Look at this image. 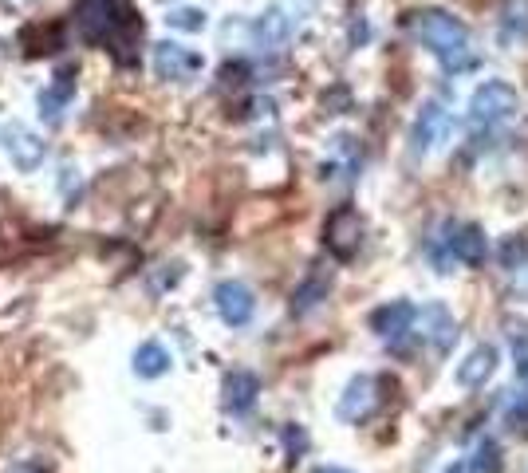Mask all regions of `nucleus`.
<instances>
[{
    "label": "nucleus",
    "mask_w": 528,
    "mask_h": 473,
    "mask_svg": "<svg viewBox=\"0 0 528 473\" xmlns=\"http://www.w3.org/2000/svg\"><path fill=\"white\" fill-rule=\"evenodd\" d=\"M406 28H410V36H414L422 48H430V52L438 56V64L450 71V75L473 68L469 32H465V24L458 16H450V12H442V8H422V12H410V16H406Z\"/></svg>",
    "instance_id": "f257e3e1"
},
{
    "label": "nucleus",
    "mask_w": 528,
    "mask_h": 473,
    "mask_svg": "<svg viewBox=\"0 0 528 473\" xmlns=\"http://www.w3.org/2000/svg\"><path fill=\"white\" fill-rule=\"evenodd\" d=\"M517 107H521L517 87H509L505 79H489V83H481V87L473 91V99H469V127H473V131H493V127H501L505 119H513Z\"/></svg>",
    "instance_id": "f03ea898"
},
{
    "label": "nucleus",
    "mask_w": 528,
    "mask_h": 473,
    "mask_svg": "<svg viewBox=\"0 0 528 473\" xmlns=\"http://www.w3.org/2000/svg\"><path fill=\"white\" fill-rule=\"evenodd\" d=\"M308 8H312V0H276L261 20L253 24V40H257V48H264V52L284 48V44L292 40V32L300 28V20H304Z\"/></svg>",
    "instance_id": "7ed1b4c3"
},
{
    "label": "nucleus",
    "mask_w": 528,
    "mask_h": 473,
    "mask_svg": "<svg viewBox=\"0 0 528 473\" xmlns=\"http://www.w3.org/2000/svg\"><path fill=\"white\" fill-rule=\"evenodd\" d=\"M0 146H4V154L12 158V166H16L20 174L40 170L44 158H48V142L36 135L28 123H4V127H0Z\"/></svg>",
    "instance_id": "20e7f679"
},
{
    "label": "nucleus",
    "mask_w": 528,
    "mask_h": 473,
    "mask_svg": "<svg viewBox=\"0 0 528 473\" xmlns=\"http://www.w3.org/2000/svg\"><path fill=\"white\" fill-rule=\"evenodd\" d=\"M442 257H438V269L450 272L454 261H462V265H481L485 261V253H489V241H485V233L477 229V225H446L442 229Z\"/></svg>",
    "instance_id": "39448f33"
},
{
    "label": "nucleus",
    "mask_w": 528,
    "mask_h": 473,
    "mask_svg": "<svg viewBox=\"0 0 528 473\" xmlns=\"http://www.w3.org/2000/svg\"><path fill=\"white\" fill-rule=\"evenodd\" d=\"M123 8L115 0H83L79 4V32L91 44H115L123 32Z\"/></svg>",
    "instance_id": "423d86ee"
},
{
    "label": "nucleus",
    "mask_w": 528,
    "mask_h": 473,
    "mask_svg": "<svg viewBox=\"0 0 528 473\" xmlns=\"http://www.w3.org/2000/svg\"><path fill=\"white\" fill-rule=\"evenodd\" d=\"M324 241H328V249L339 257V261L355 257L359 245H363V217H359L351 205L335 209V213L328 217V225H324Z\"/></svg>",
    "instance_id": "0eeeda50"
},
{
    "label": "nucleus",
    "mask_w": 528,
    "mask_h": 473,
    "mask_svg": "<svg viewBox=\"0 0 528 473\" xmlns=\"http://www.w3.org/2000/svg\"><path fill=\"white\" fill-rule=\"evenodd\" d=\"M150 64H154V75H158V79L182 83V79H190V75H198L201 71V56L198 52H190V48H182V44H174V40H162V44H154Z\"/></svg>",
    "instance_id": "6e6552de"
},
{
    "label": "nucleus",
    "mask_w": 528,
    "mask_h": 473,
    "mask_svg": "<svg viewBox=\"0 0 528 473\" xmlns=\"http://www.w3.org/2000/svg\"><path fill=\"white\" fill-rule=\"evenodd\" d=\"M213 304H217V316L229 328H245L253 320V312H257V300H253L249 284H241V280H221L213 288Z\"/></svg>",
    "instance_id": "1a4fd4ad"
},
{
    "label": "nucleus",
    "mask_w": 528,
    "mask_h": 473,
    "mask_svg": "<svg viewBox=\"0 0 528 473\" xmlns=\"http://www.w3.org/2000/svg\"><path fill=\"white\" fill-rule=\"evenodd\" d=\"M414 320H418V308H414V304L391 300V304H383V308L371 316V328H375V336L383 339V343L402 347V339L414 332Z\"/></svg>",
    "instance_id": "9d476101"
},
{
    "label": "nucleus",
    "mask_w": 528,
    "mask_h": 473,
    "mask_svg": "<svg viewBox=\"0 0 528 473\" xmlns=\"http://www.w3.org/2000/svg\"><path fill=\"white\" fill-rule=\"evenodd\" d=\"M422 332L418 336L426 339L434 351H450L454 343H458V320L450 316V308L446 304H426L422 312H418V320H414Z\"/></svg>",
    "instance_id": "9b49d317"
},
{
    "label": "nucleus",
    "mask_w": 528,
    "mask_h": 473,
    "mask_svg": "<svg viewBox=\"0 0 528 473\" xmlns=\"http://www.w3.org/2000/svg\"><path fill=\"white\" fill-rule=\"evenodd\" d=\"M446 135H450V115H446V107H442V103H426L422 115L414 119V131H410L414 154H430L438 142H446Z\"/></svg>",
    "instance_id": "f8f14e48"
},
{
    "label": "nucleus",
    "mask_w": 528,
    "mask_h": 473,
    "mask_svg": "<svg viewBox=\"0 0 528 473\" xmlns=\"http://www.w3.org/2000/svg\"><path fill=\"white\" fill-rule=\"evenodd\" d=\"M371 410H375V379H371V375H355V379L347 383L339 406H335V414H339L343 422H359V418H367Z\"/></svg>",
    "instance_id": "ddd939ff"
},
{
    "label": "nucleus",
    "mask_w": 528,
    "mask_h": 473,
    "mask_svg": "<svg viewBox=\"0 0 528 473\" xmlns=\"http://www.w3.org/2000/svg\"><path fill=\"white\" fill-rule=\"evenodd\" d=\"M221 395H225V410L249 414V410L257 406V395H261V379H257L253 371H229Z\"/></svg>",
    "instance_id": "4468645a"
},
{
    "label": "nucleus",
    "mask_w": 528,
    "mask_h": 473,
    "mask_svg": "<svg viewBox=\"0 0 528 473\" xmlns=\"http://www.w3.org/2000/svg\"><path fill=\"white\" fill-rule=\"evenodd\" d=\"M331 292V269H312L308 272V280L296 288V296H292V312L296 316H304V312H312L316 304H324Z\"/></svg>",
    "instance_id": "2eb2a0df"
},
{
    "label": "nucleus",
    "mask_w": 528,
    "mask_h": 473,
    "mask_svg": "<svg viewBox=\"0 0 528 473\" xmlns=\"http://www.w3.org/2000/svg\"><path fill=\"white\" fill-rule=\"evenodd\" d=\"M170 351L158 343V339H146V343H138V351H134V375L138 379H162L166 371H170Z\"/></svg>",
    "instance_id": "dca6fc26"
},
{
    "label": "nucleus",
    "mask_w": 528,
    "mask_h": 473,
    "mask_svg": "<svg viewBox=\"0 0 528 473\" xmlns=\"http://www.w3.org/2000/svg\"><path fill=\"white\" fill-rule=\"evenodd\" d=\"M493 367H497V347L485 343V347L469 351V359L458 367V383H462V387H481V383L493 375Z\"/></svg>",
    "instance_id": "f3484780"
},
{
    "label": "nucleus",
    "mask_w": 528,
    "mask_h": 473,
    "mask_svg": "<svg viewBox=\"0 0 528 473\" xmlns=\"http://www.w3.org/2000/svg\"><path fill=\"white\" fill-rule=\"evenodd\" d=\"M71 83H52V87H44L40 91V119L48 123V127H64V119H67V103H71Z\"/></svg>",
    "instance_id": "a211bd4d"
},
{
    "label": "nucleus",
    "mask_w": 528,
    "mask_h": 473,
    "mask_svg": "<svg viewBox=\"0 0 528 473\" xmlns=\"http://www.w3.org/2000/svg\"><path fill=\"white\" fill-rule=\"evenodd\" d=\"M528 40V0H509L501 8V44Z\"/></svg>",
    "instance_id": "6ab92c4d"
},
{
    "label": "nucleus",
    "mask_w": 528,
    "mask_h": 473,
    "mask_svg": "<svg viewBox=\"0 0 528 473\" xmlns=\"http://www.w3.org/2000/svg\"><path fill=\"white\" fill-rule=\"evenodd\" d=\"M166 24L178 28V32H201L205 28V12L201 8H170L166 12Z\"/></svg>",
    "instance_id": "aec40b11"
},
{
    "label": "nucleus",
    "mask_w": 528,
    "mask_h": 473,
    "mask_svg": "<svg viewBox=\"0 0 528 473\" xmlns=\"http://www.w3.org/2000/svg\"><path fill=\"white\" fill-rule=\"evenodd\" d=\"M525 257H528L525 237H509V241L501 245V265H505L509 272H521V269H525Z\"/></svg>",
    "instance_id": "412c9836"
},
{
    "label": "nucleus",
    "mask_w": 528,
    "mask_h": 473,
    "mask_svg": "<svg viewBox=\"0 0 528 473\" xmlns=\"http://www.w3.org/2000/svg\"><path fill=\"white\" fill-rule=\"evenodd\" d=\"M473 470H485V473L501 470V450H497L493 438H485V442L477 446V462H473Z\"/></svg>",
    "instance_id": "4be33fe9"
},
{
    "label": "nucleus",
    "mask_w": 528,
    "mask_h": 473,
    "mask_svg": "<svg viewBox=\"0 0 528 473\" xmlns=\"http://www.w3.org/2000/svg\"><path fill=\"white\" fill-rule=\"evenodd\" d=\"M284 442H288V454H292V458H300L304 446H308V438H304L300 426H284Z\"/></svg>",
    "instance_id": "5701e85b"
},
{
    "label": "nucleus",
    "mask_w": 528,
    "mask_h": 473,
    "mask_svg": "<svg viewBox=\"0 0 528 473\" xmlns=\"http://www.w3.org/2000/svg\"><path fill=\"white\" fill-rule=\"evenodd\" d=\"M505 414H509V422H528V391H521L517 399H509V406H505Z\"/></svg>",
    "instance_id": "b1692460"
},
{
    "label": "nucleus",
    "mask_w": 528,
    "mask_h": 473,
    "mask_svg": "<svg viewBox=\"0 0 528 473\" xmlns=\"http://www.w3.org/2000/svg\"><path fill=\"white\" fill-rule=\"evenodd\" d=\"M8 473H40V470H36L32 462H24V466H16V470H8Z\"/></svg>",
    "instance_id": "393cba45"
},
{
    "label": "nucleus",
    "mask_w": 528,
    "mask_h": 473,
    "mask_svg": "<svg viewBox=\"0 0 528 473\" xmlns=\"http://www.w3.org/2000/svg\"><path fill=\"white\" fill-rule=\"evenodd\" d=\"M312 473H347V470H339V466H316Z\"/></svg>",
    "instance_id": "a878e982"
},
{
    "label": "nucleus",
    "mask_w": 528,
    "mask_h": 473,
    "mask_svg": "<svg viewBox=\"0 0 528 473\" xmlns=\"http://www.w3.org/2000/svg\"><path fill=\"white\" fill-rule=\"evenodd\" d=\"M446 473H469V466H465V462H454V466H450Z\"/></svg>",
    "instance_id": "bb28decb"
},
{
    "label": "nucleus",
    "mask_w": 528,
    "mask_h": 473,
    "mask_svg": "<svg viewBox=\"0 0 528 473\" xmlns=\"http://www.w3.org/2000/svg\"><path fill=\"white\" fill-rule=\"evenodd\" d=\"M8 4H12V8H24V4H32V0H8Z\"/></svg>",
    "instance_id": "cd10ccee"
}]
</instances>
